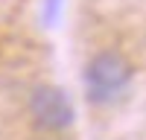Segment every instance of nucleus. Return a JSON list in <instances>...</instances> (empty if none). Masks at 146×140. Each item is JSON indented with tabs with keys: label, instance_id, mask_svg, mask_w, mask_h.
I'll return each mask as SVG.
<instances>
[{
	"label": "nucleus",
	"instance_id": "f257e3e1",
	"mask_svg": "<svg viewBox=\"0 0 146 140\" xmlns=\"http://www.w3.org/2000/svg\"><path fill=\"white\" fill-rule=\"evenodd\" d=\"M131 85V64L120 53H96L85 67V93L94 105H111Z\"/></svg>",
	"mask_w": 146,
	"mask_h": 140
},
{
	"label": "nucleus",
	"instance_id": "f03ea898",
	"mask_svg": "<svg viewBox=\"0 0 146 140\" xmlns=\"http://www.w3.org/2000/svg\"><path fill=\"white\" fill-rule=\"evenodd\" d=\"M29 114L35 117V123L47 131H64V128L73 123V102L62 88H53V85H41L32 90L29 96Z\"/></svg>",
	"mask_w": 146,
	"mask_h": 140
}]
</instances>
